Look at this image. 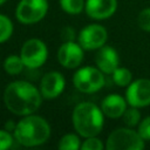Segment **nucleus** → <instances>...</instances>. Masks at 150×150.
<instances>
[{
    "mask_svg": "<svg viewBox=\"0 0 150 150\" xmlns=\"http://www.w3.org/2000/svg\"><path fill=\"white\" fill-rule=\"evenodd\" d=\"M42 95L30 82L18 80L7 84L4 90V103L6 108L18 116L34 114L41 105Z\"/></svg>",
    "mask_w": 150,
    "mask_h": 150,
    "instance_id": "1",
    "label": "nucleus"
},
{
    "mask_svg": "<svg viewBox=\"0 0 150 150\" xmlns=\"http://www.w3.org/2000/svg\"><path fill=\"white\" fill-rule=\"evenodd\" d=\"M125 100L129 105L143 108L150 105V80L138 79L127 87Z\"/></svg>",
    "mask_w": 150,
    "mask_h": 150,
    "instance_id": "9",
    "label": "nucleus"
},
{
    "mask_svg": "<svg viewBox=\"0 0 150 150\" xmlns=\"http://www.w3.org/2000/svg\"><path fill=\"white\" fill-rule=\"evenodd\" d=\"M108 40L107 29L98 23H90L83 27L77 36V42L86 50H97Z\"/></svg>",
    "mask_w": 150,
    "mask_h": 150,
    "instance_id": "8",
    "label": "nucleus"
},
{
    "mask_svg": "<svg viewBox=\"0 0 150 150\" xmlns=\"http://www.w3.org/2000/svg\"><path fill=\"white\" fill-rule=\"evenodd\" d=\"M117 9V0H86L84 11L94 20H105Z\"/></svg>",
    "mask_w": 150,
    "mask_h": 150,
    "instance_id": "12",
    "label": "nucleus"
},
{
    "mask_svg": "<svg viewBox=\"0 0 150 150\" xmlns=\"http://www.w3.org/2000/svg\"><path fill=\"white\" fill-rule=\"evenodd\" d=\"M61 38L63 41H74L75 32L71 27H64L61 32Z\"/></svg>",
    "mask_w": 150,
    "mask_h": 150,
    "instance_id": "25",
    "label": "nucleus"
},
{
    "mask_svg": "<svg viewBox=\"0 0 150 150\" xmlns=\"http://www.w3.org/2000/svg\"><path fill=\"white\" fill-rule=\"evenodd\" d=\"M7 0H0V5H2V4H5Z\"/></svg>",
    "mask_w": 150,
    "mask_h": 150,
    "instance_id": "26",
    "label": "nucleus"
},
{
    "mask_svg": "<svg viewBox=\"0 0 150 150\" xmlns=\"http://www.w3.org/2000/svg\"><path fill=\"white\" fill-rule=\"evenodd\" d=\"M122 118L127 127L134 128V127L138 125L141 122V112H139L138 108L130 105V108H127L125 111L123 112Z\"/></svg>",
    "mask_w": 150,
    "mask_h": 150,
    "instance_id": "19",
    "label": "nucleus"
},
{
    "mask_svg": "<svg viewBox=\"0 0 150 150\" xmlns=\"http://www.w3.org/2000/svg\"><path fill=\"white\" fill-rule=\"evenodd\" d=\"M111 76H112V81L120 87H128L132 81L131 71L123 67H117L112 71Z\"/></svg>",
    "mask_w": 150,
    "mask_h": 150,
    "instance_id": "17",
    "label": "nucleus"
},
{
    "mask_svg": "<svg viewBox=\"0 0 150 150\" xmlns=\"http://www.w3.org/2000/svg\"><path fill=\"white\" fill-rule=\"evenodd\" d=\"M47 11V0H20L15 9V16L20 23L34 25L46 16Z\"/></svg>",
    "mask_w": 150,
    "mask_h": 150,
    "instance_id": "6",
    "label": "nucleus"
},
{
    "mask_svg": "<svg viewBox=\"0 0 150 150\" xmlns=\"http://www.w3.org/2000/svg\"><path fill=\"white\" fill-rule=\"evenodd\" d=\"M137 131L144 141H150V116L141 120Z\"/></svg>",
    "mask_w": 150,
    "mask_h": 150,
    "instance_id": "24",
    "label": "nucleus"
},
{
    "mask_svg": "<svg viewBox=\"0 0 150 150\" xmlns=\"http://www.w3.org/2000/svg\"><path fill=\"white\" fill-rule=\"evenodd\" d=\"M64 87H66V80L63 75L56 70H52L46 73L41 79L39 90L42 97L47 100H52L60 96L64 90Z\"/></svg>",
    "mask_w": 150,
    "mask_h": 150,
    "instance_id": "11",
    "label": "nucleus"
},
{
    "mask_svg": "<svg viewBox=\"0 0 150 150\" xmlns=\"http://www.w3.org/2000/svg\"><path fill=\"white\" fill-rule=\"evenodd\" d=\"M86 0H60V6L63 9V12L76 15L80 14L84 9Z\"/></svg>",
    "mask_w": 150,
    "mask_h": 150,
    "instance_id": "18",
    "label": "nucleus"
},
{
    "mask_svg": "<svg viewBox=\"0 0 150 150\" xmlns=\"http://www.w3.org/2000/svg\"><path fill=\"white\" fill-rule=\"evenodd\" d=\"M57 148L60 150H77V149L81 148L80 137L76 134H73V132L66 134L59 141Z\"/></svg>",
    "mask_w": 150,
    "mask_h": 150,
    "instance_id": "16",
    "label": "nucleus"
},
{
    "mask_svg": "<svg viewBox=\"0 0 150 150\" xmlns=\"http://www.w3.org/2000/svg\"><path fill=\"white\" fill-rule=\"evenodd\" d=\"M71 121L75 131L81 137L97 136L104 124V114L98 105L91 102L79 103L71 115Z\"/></svg>",
    "mask_w": 150,
    "mask_h": 150,
    "instance_id": "3",
    "label": "nucleus"
},
{
    "mask_svg": "<svg viewBox=\"0 0 150 150\" xmlns=\"http://www.w3.org/2000/svg\"><path fill=\"white\" fill-rule=\"evenodd\" d=\"M74 87L84 94L96 93L103 88L105 83L104 73H102L97 67H82L76 70L73 76Z\"/></svg>",
    "mask_w": 150,
    "mask_h": 150,
    "instance_id": "5",
    "label": "nucleus"
},
{
    "mask_svg": "<svg viewBox=\"0 0 150 150\" xmlns=\"http://www.w3.org/2000/svg\"><path fill=\"white\" fill-rule=\"evenodd\" d=\"M127 100L125 97L118 94H110L105 96L101 102V109L104 116L109 118H118L122 117L123 112L127 109Z\"/></svg>",
    "mask_w": 150,
    "mask_h": 150,
    "instance_id": "14",
    "label": "nucleus"
},
{
    "mask_svg": "<svg viewBox=\"0 0 150 150\" xmlns=\"http://www.w3.org/2000/svg\"><path fill=\"white\" fill-rule=\"evenodd\" d=\"M20 56L25 63V67L33 69L39 68L48 57V48L42 40L32 38L22 45Z\"/></svg>",
    "mask_w": 150,
    "mask_h": 150,
    "instance_id": "7",
    "label": "nucleus"
},
{
    "mask_svg": "<svg viewBox=\"0 0 150 150\" xmlns=\"http://www.w3.org/2000/svg\"><path fill=\"white\" fill-rule=\"evenodd\" d=\"M95 64L96 67L104 74H112V71L120 64L118 53L111 46H102L97 49L95 55Z\"/></svg>",
    "mask_w": 150,
    "mask_h": 150,
    "instance_id": "13",
    "label": "nucleus"
},
{
    "mask_svg": "<svg viewBox=\"0 0 150 150\" xmlns=\"http://www.w3.org/2000/svg\"><path fill=\"white\" fill-rule=\"evenodd\" d=\"M145 141L141 137L138 131L130 127L118 128L110 132L105 142L107 150H142Z\"/></svg>",
    "mask_w": 150,
    "mask_h": 150,
    "instance_id": "4",
    "label": "nucleus"
},
{
    "mask_svg": "<svg viewBox=\"0 0 150 150\" xmlns=\"http://www.w3.org/2000/svg\"><path fill=\"white\" fill-rule=\"evenodd\" d=\"M13 34V22L4 14H0V43L6 42Z\"/></svg>",
    "mask_w": 150,
    "mask_h": 150,
    "instance_id": "20",
    "label": "nucleus"
},
{
    "mask_svg": "<svg viewBox=\"0 0 150 150\" xmlns=\"http://www.w3.org/2000/svg\"><path fill=\"white\" fill-rule=\"evenodd\" d=\"M25 63L20 55H8L4 61V69L9 75H18L22 71Z\"/></svg>",
    "mask_w": 150,
    "mask_h": 150,
    "instance_id": "15",
    "label": "nucleus"
},
{
    "mask_svg": "<svg viewBox=\"0 0 150 150\" xmlns=\"http://www.w3.org/2000/svg\"><path fill=\"white\" fill-rule=\"evenodd\" d=\"M83 50L79 42L64 41L57 50V60L60 64L67 69L77 68L83 61Z\"/></svg>",
    "mask_w": 150,
    "mask_h": 150,
    "instance_id": "10",
    "label": "nucleus"
},
{
    "mask_svg": "<svg viewBox=\"0 0 150 150\" xmlns=\"http://www.w3.org/2000/svg\"><path fill=\"white\" fill-rule=\"evenodd\" d=\"M105 148V145L102 143V141L100 138H97L96 136H91V137H87L82 143H81V148L82 150H103Z\"/></svg>",
    "mask_w": 150,
    "mask_h": 150,
    "instance_id": "21",
    "label": "nucleus"
},
{
    "mask_svg": "<svg viewBox=\"0 0 150 150\" xmlns=\"http://www.w3.org/2000/svg\"><path fill=\"white\" fill-rule=\"evenodd\" d=\"M137 25L142 30L150 32V7L139 12L137 16Z\"/></svg>",
    "mask_w": 150,
    "mask_h": 150,
    "instance_id": "23",
    "label": "nucleus"
},
{
    "mask_svg": "<svg viewBox=\"0 0 150 150\" xmlns=\"http://www.w3.org/2000/svg\"><path fill=\"white\" fill-rule=\"evenodd\" d=\"M50 125L41 116L30 114L23 116L14 128L15 141L23 146H38L48 141Z\"/></svg>",
    "mask_w": 150,
    "mask_h": 150,
    "instance_id": "2",
    "label": "nucleus"
},
{
    "mask_svg": "<svg viewBox=\"0 0 150 150\" xmlns=\"http://www.w3.org/2000/svg\"><path fill=\"white\" fill-rule=\"evenodd\" d=\"M14 135L11 134L7 129H0V150H7L13 146Z\"/></svg>",
    "mask_w": 150,
    "mask_h": 150,
    "instance_id": "22",
    "label": "nucleus"
}]
</instances>
